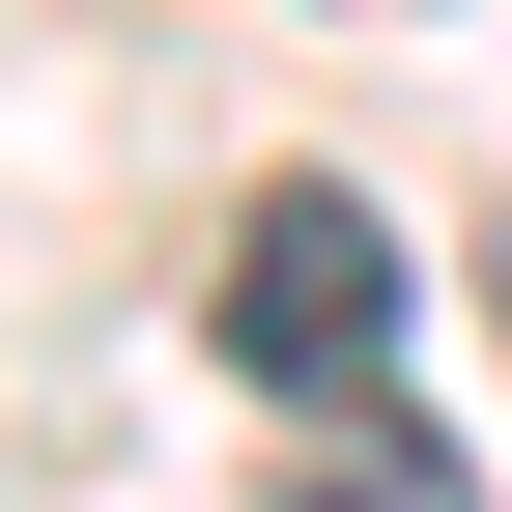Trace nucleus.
<instances>
[{"label":"nucleus","mask_w":512,"mask_h":512,"mask_svg":"<svg viewBox=\"0 0 512 512\" xmlns=\"http://www.w3.org/2000/svg\"><path fill=\"white\" fill-rule=\"evenodd\" d=\"M313 512H484V456L399 427V370H370V399H313Z\"/></svg>","instance_id":"obj_2"},{"label":"nucleus","mask_w":512,"mask_h":512,"mask_svg":"<svg viewBox=\"0 0 512 512\" xmlns=\"http://www.w3.org/2000/svg\"><path fill=\"white\" fill-rule=\"evenodd\" d=\"M228 370H256L285 427L399 370V228H370L342 171H256V228H228Z\"/></svg>","instance_id":"obj_1"}]
</instances>
